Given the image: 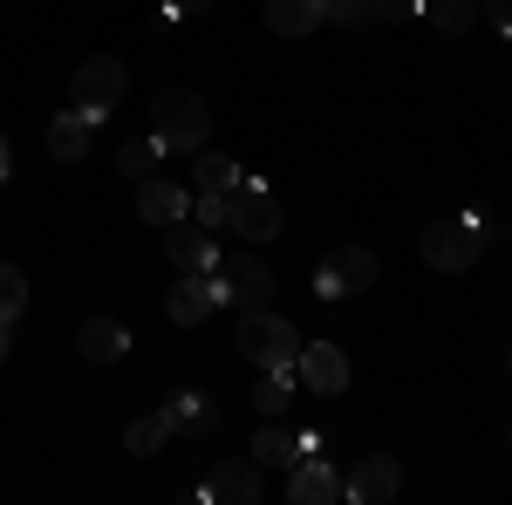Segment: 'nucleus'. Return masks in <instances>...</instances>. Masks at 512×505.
Masks as SVG:
<instances>
[{
  "label": "nucleus",
  "instance_id": "nucleus-1",
  "mask_svg": "<svg viewBox=\"0 0 512 505\" xmlns=\"http://www.w3.org/2000/svg\"><path fill=\"white\" fill-rule=\"evenodd\" d=\"M151 137L164 144V157L205 151V137H212V110H205V96L185 89V82L158 89V103H151Z\"/></svg>",
  "mask_w": 512,
  "mask_h": 505
},
{
  "label": "nucleus",
  "instance_id": "nucleus-2",
  "mask_svg": "<svg viewBox=\"0 0 512 505\" xmlns=\"http://www.w3.org/2000/svg\"><path fill=\"white\" fill-rule=\"evenodd\" d=\"M233 349L253 362V369H294V355H301V328L274 308H246L233 328Z\"/></svg>",
  "mask_w": 512,
  "mask_h": 505
},
{
  "label": "nucleus",
  "instance_id": "nucleus-3",
  "mask_svg": "<svg viewBox=\"0 0 512 505\" xmlns=\"http://www.w3.org/2000/svg\"><path fill=\"white\" fill-rule=\"evenodd\" d=\"M485 246H492L485 219H478V212H451V219H437L431 233H424V267L465 273V267H478V260H485Z\"/></svg>",
  "mask_w": 512,
  "mask_h": 505
},
{
  "label": "nucleus",
  "instance_id": "nucleus-4",
  "mask_svg": "<svg viewBox=\"0 0 512 505\" xmlns=\"http://www.w3.org/2000/svg\"><path fill=\"white\" fill-rule=\"evenodd\" d=\"M123 89H130V69H123L117 55H89L76 76H69V110H82V117H110L123 103Z\"/></svg>",
  "mask_w": 512,
  "mask_h": 505
},
{
  "label": "nucleus",
  "instance_id": "nucleus-5",
  "mask_svg": "<svg viewBox=\"0 0 512 505\" xmlns=\"http://www.w3.org/2000/svg\"><path fill=\"white\" fill-rule=\"evenodd\" d=\"M376 280H383V260H376L369 246H335L315 267V301H355V294H369Z\"/></svg>",
  "mask_w": 512,
  "mask_h": 505
},
{
  "label": "nucleus",
  "instance_id": "nucleus-6",
  "mask_svg": "<svg viewBox=\"0 0 512 505\" xmlns=\"http://www.w3.org/2000/svg\"><path fill=\"white\" fill-rule=\"evenodd\" d=\"M212 287H219V308H239V314L274 301V273H267V260H253V253H219Z\"/></svg>",
  "mask_w": 512,
  "mask_h": 505
},
{
  "label": "nucleus",
  "instance_id": "nucleus-7",
  "mask_svg": "<svg viewBox=\"0 0 512 505\" xmlns=\"http://www.w3.org/2000/svg\"><path fill=\"white\" fill-rule=\"evenodd\" d=\"M226 226H233L239 239H280V198L267 178H239L233 192H226Z\"/></svg>",
  "mask_w": 512,
  "mask_h": 505
},
{
  "label": "nucleus",
  "instance_id": "nucleus-8",
  "mask_svg": "<svg viewBox=\"0 0 512 505\" xmlns=\"http://www.w3.org/2000/svg\"><path fill=\"white\" fill-rule=\"evenodd\" d=\"M164 253H171V267H178V273H212V267H219V239H212V226H198L192 212L164 226Z\"/></svg>",
  "mask_w": 512,
  "mask_h": 505
},
{
  "label": "nucleus",
  "instance_id": "nucleus-9",
  "mask_svg": "<svg viewBox=\"0 0 512 505\" xmlns=\"http://www.w3.org/2000/svg\"><path fill=\"white\" fill-rule=\"evenodd\" d=\"M198 499L260 505V499H267V478H260V465H253V458H219V465H212V478L198 485Z\"/></svg>",
  "mask_w": 512,
  "mask_h": 505
},
{
  "label": "nucleus",
  "instance_id": "nucleus-10",
  "mask_svg": "<svg viewBox=\"0 0 512 505\" xmlns=\"http://www.w3.org/2000/svg\"><path fill=\"white\" fill-rule=\"evenodd\" d=\"M396 492H403V465H396L390 451L362 458V465L342 478V499H349V505H390Z\"/></svg>",
  "mask_w": 512,
  "mask_h": 505
},
{
  "label": "nucleus",
  "instance_id": "nucleus-11",
  "mask_svg": "<svg viewBox=\"0 0 512 505\" xmlns=\"http://www.w3.org/2000/svg\"><path fill=\"white\" fill-rule=\"evenodd\" d=\"M294 376L315 389V396H342V389H349V355L335 349V342H301Z\"/></svg>",
  "mask_w": 512,
  "mask_h": 505
},
{
  "label": "nucleus",
  "instance_id": "nucleus-12",
  "mask_svg": "<svg viewBox=\"0 0 512 505\" xmlns=\"http://www.w3.org/2000/svg\"><path fill=\"white\" fill-rule=\"evenodd\" d=\"M164 314H171L178 328L212 321V314H219V287H212V273H178V287L164 294Z\"/></svg>",
  "mask_w": 512,
  "mask_h": 505
},
{
  "label": "nucleus",
  "instance_id": "nucleus-13",
  "mask_svg": "<svg viewBox=\"0 0 512 505\" xmlns=\"http://www.w3.org/2000/svg\"><path fill=\"white\" fill-rule=\"evenodd\" d=\"M342 499V478H335V465L328 458H301V465H287V505H335Z\"/></svg>",
  "mask_w": 512,
  "mask_h": 505
},
{
  "label": "nucleus",
  "instance_id": "nucleus-14",
  "mask_svg": "<svg viewBox=\"0 0 512 505\" xmlns=\"http://www.w3.org/2000/svg\"><path fill=\"white\" fill-rule=\"evenodd\" d=\"M76 349H82V362L110 369V362H123V355H130V328H123V321H110V314H89V321L76 328Z\"/></svg>",
  "mask_w": 512,
  "mask_h": 505
},
{
  "label": "nucleus",
  "instance_id": "nucleus-15",
  "mask_svg": "<svg viewBox=\"0 0 512 505\" xmlns=\"http://www.w3.org/2000/svg\"><path fill=\"white\" fill-rule=\"evenodd\" d=\"M137 212H144L151 226H171V219H185V212H192V192H185V185H171L164 171H151V178H137Z\"/></svg>",
  "mask_w": 512,
  "mask_h": 505
},
{
  "label": "nucleus",
  "instance_id": "nucleus-16",
  "mask_svg": "<svg viewBox=\"0 0 512 505\" xmlns=\"http://www.w3.org/2000/svg\"><path fill=\"white\" fill-rule=\"evenodd\" d=\"M260 471H287V465H301V430L294 424H280V417H267V424L253 430V451H246Z\"/></svg>",
  "mask_w": 512,
  "mask_h": 505
},
{
  "label": "nucleus",
  "instance_id": "nucleus-17",
  "mask_svg": "<svg viewBox=\"0 0 512 505\" xmlns=\"http://www.w3.org/2000/svg\"><path fill=\"white\" fill-rule=\"evenodd\" d=\"M164 417H171V430H185V437H219V403L205 396V389H185V396H171L164 403Z\"/></svg>",
  "mask_w": 512,
  "mask_h": 505
},
{
  "label": "nucleus",
  "instance_id": "nucleus-18",
  "mask_svg": "<svg viewBox=\"0 0 512 505\" xmlns=\"http://www.w3.org/2000/svg\"><path fill=\"white\" fill-rule=\"evenodd\" d=\"M321 21H328V0H267V28H274L280 41L315 35Z\"/></svg>",
  "mask_w": 512,
  "mask_h": 505
},
{
  "label": "nucleus",
  "instance_id": "nucleus-19",
  "mask_svg": "<svg viewBox=\"0 0 512 505\" xmlns=\"http://www.w3.org/2000/svg\"><path fill=\"white\" fill-rule=\"evenodd\" d=\"M89 130H96V117L62 110V117L48 123V157H55V164H82V157H89Z\"/></svg>",
  "mask_w": 512,
  "mask_h": 505
},
{
  "label": "nucleus",
  "instance_id": "nucleus-20",
  "mask_svg": "<svg viewBox=\"0 0 512 505\" xmlns=\"http://www.w3.org/2000/svg\"><path fill=\"white\" fill-rule=\"evenodd\" d=\"M417 14H424L444 41H458V35L478 28V0H417Z\"/></svg>",
  "mask_w": 512,
  "mask_h": 505
},
{
  "label": "nucleus",
  "instance_id": "nucleus-21",
  "mask_svg": "<svg viewBox=\"0 0 512 505\" xmlns=\"http://www.w3.org/2000/svg\"><path fill=\"white\" fill-rule=\"evenodd\" d=\"M171 437H178V430H171V417H164V410H151V417H130V424H123V451H130V458H158Z\"/></svg>",
  "mask_w": 512,
  "mask_h": 505
},
{
  "label": "nucleus",
  "instance_id": "nucleus-22",
  "mask_svg": "<svg viewBox=\"0 0 512 505\" xmlns=\"http://www.w3.org/2000/svg\"><path fill=\"white\" fill-rule=\"evenodd\" d=\"M239 178H246V171H239L233 157H219V151H192V185H198V192H233Z\"/></svg>",
  "mask_w": 512,
  "mask_h": 505
},
{
  "label": "nucleus",
  "instance_id": "nucleus-23",
  "mask_svg": "<svg viewBox=\"0 0 512 505\" xmlns=\"http://www.w3.org/2000/svg\"><path fill=\"white\" fill-rule=\"evenodd\" d=\"M294 383H301L294 369H260V383H253V410H260V417H280L287 396H294Z\"/></svg>",
  "mask_w": 512,
  "mask_h": 505
},
{
  "label": "nucleus",
  "instance_id": "nucleus-24",
  "mask_svg": "<svg viewBox=\"0 0 512 505\" xmlns=\"http://www.w3.org/2000/svg\"><path fill=\"white\" fill-rule=\"evenodd\" d=\"M117 171L130 178V185L151 178V171H164V144H158V137H130V144L117 151Z\"/></svg>",
  "mask_w": 512,
  "mask_h": 505
},
{
  "label": "nucleus",
  "instance_id": "nucleus-25",
  "mask_svg": "<svg viewBox=\"0 0 512 505\" xmlns=\"http://www.w3.org/2000/svg\"><path fill=\"white\" fill-rule=\"evenodd\" d=\"M21 308H28V273L0 260V321H14Z\"/></svg>",
  "mask_w": 512,
  "mask_h": 505
},
{
  "label": "nucleus",
  "instance_id": "nucleus-26",
  "mask_svg": "<svg viewBox=\"0 0 512 505\" xmlns=\"http://www.w3.org/2000/svg\"><path fill=\"white\" fill-rule=\"evenodd\" d=\"M328 21L335 28H369L376 21V0H328Z\"/></svg>",
  "mask_w": 512,
  "mask_h": 505
},
{
  "label": "nucleus",
  "instance_id": "nucleus-27",
  "mask_svg": "<svg viewBox=\"0 0 512 505\" xmlns=\"http://www.w3.org/2000/svg\"><path fill=\"white\" fill-rule=\"evenodd\" d=\"M478 21H492V28L512 35V0H478Z\"/></svg>",
  "mask_w": 512,
  "mask_h": 505
},
{
  "label": "nucleus",
  "instance_id": "nucleus-28",
  "mask_svg": "<svg viewBox=\"0 0 512 505\" xmlns=\"http://www.w3.org/2000/svg\"><path fill=\"white\" fill-rule=\"evenodd\" d=\"M192 7H205V0H164V7H158V28H178Z\"/></svg>",
  "mask_w": 512,
  "mask_h": 505
},
{
  "label": "nucleus",
  "instance_id": "nucleus-29",
  "mask_svg": "<svg viewBox=\"0 0 512 505\" xmlns=\"http://www.w3.org/2000/svg\"><path fill=\"white\" fill-rule=\"evenodd\" d=\"M403 14H417V0H376V21H403Z\"/></svg>",
  "mask_w": 512,
  "mask_h": 505
},
{
  "label": "nucleus",
  "instance_id": "nucleus-30",
  "mask_svg": "<svg viewBox=\"0 0 512 505\" xmlns=\"http://www.w3.org/2000/svg\"><path fill=\"white\" fill-rule=\"evenodd\" d=\"M7 171H14V144H7V130H0V185H7Z\"/></svg>",
  "mask_w": 512,
  "mask_h": 505
},
{
  "label": "nucleus",
  "instance_id": "nucleus-31",
  "mask_svg": "<svg viewBox=\"0 0 512 505\" xmlns=\"http://www.w3.org/2000/svg\"><path fill=\"white\" fill-rule=\"evenodd\" d=\"M0 362H7V321H0Z\"/></svg>",
  "mask_w": 512,
  "mask_h": 505
},
{
  "label": "nucleus",
  "instance_id": "nucleus-32",
  "mask_svg": "<svg viewBox=\"0 0 512 505\" xmlns=\"http://www.w3.org/2000/svg\"><path fill=\"white\" fill-rule=\"evenodd\" d=\"M506 451H512V424H506Z\"/></svg>",
  "mask_w": 512,
  "mask_h": 505
},
{
  "label": "nucleus",
  "instance_id": "nucleus-33",
  "mask_svg": "<svg viewBox=\"0 0 512 505\" xmlns=\"http://www.w3.org/2000/svg\"><path fill=\"white\" fill-rule=\"evenodd\" d=\"M506 369H512V362H506Z\"/></svg>",
  "mask_w": 512,
  "mask_h": 505
}]
</instances>
